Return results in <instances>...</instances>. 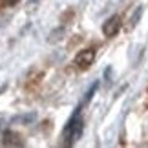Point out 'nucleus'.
<instances>
[{
  "label": "nucleus",
  "instance_id": "f257e3e1",
  "mask_svg": "<svg viewBox=\"0 0 148 148\" xmlns=\"http://www.w3.org/2000/svg\"><path fill=\"white\" fill-rule=\"evenodd\" d=\"M82 128H84V123L82 119L79 117V112H75L68 123V126L64 128V139H66V145H73L75 141L81 137L82 134Z\"/></svg>",
  "mask_w": 148,
  "mask_h": 148
},
{
  "label": "nucleus",
  "instance_id": "f03ea898",
  "mask_svg": "<svg viewBox=\"0 0 148 148\" xmlns=\"http://www.w3.org/2000/svg\"><path fill=\"white\" fill-rule=\"evenodd\" d=\"M93 60H95V49L86 48V49H81V51L75 55L73 64H75L79 70H88V68L93 64Z\"/></svg>",
  "mask_w": 148,
  "mask_h": 148
},
{
  "label": "nucleus",
  "instance_id": "7ed1b4c3",
  "mask_svg": "<svg viewBox=\"0 0 148 148\" xmlns=\"http://www.w3.org/2000/svg\"><path fill=\"white\" fill-rule=\"evenodd\" d=\"M121 16L119 15H112V16H108V18L104 20V24H102V33H104V37L108 38H112V37H115L119 29H121Z\"/></svg>",
  "mask_w": 148,
  "mask_h": 148
},
{
  "label": "nucleus",
  "instance_id": "20e7f679",
  "mask_svg": "<svg viewBox=\"0 0 148 148\" xmlns=\"http://www.w3.org/2000/svg\"><path fill=\"white\" fill-rule=\"evenodd\" d=\"M4 143L5 145H22V141H20V135L18 134H15V132H5L4 134Z\"/></svg>",
  "mask_w": 148,
  "mask_h": 148
},
{
  "label": "nucleus",
  "instance_id": "39448f33",
  "mask_svg": "<svg viewBox=\"0 0 148 148\" xmlns=\"http://www.w3.org/2000/svg\"><path fill=\"white\" fill-rule=\"evenodd\" d=\"M141 15H143V5H139L137 11L134 13V16L130 18V27H135V26H137V20H139V16H141Z\"/></svg>",
  "mask_w": 148,
  "mask_h": 148
},
{
  "label": "nucleus",
  "instance_id": "423d86ee",
  "mask_svg": "<svg viewBox=\"0 0 148 148\" xmlns=\"http://www.w3.org/2000/svg\"><path fill=\"white\" fill-rule=\"evenodd\" d=\"M60 33H64V29H62V27H59V29H55V31H51V35H49V42H57L59 40V35Z\"/></svg>",
  "mask_w": 148,
  "mask_h": 148
},
{
  "label": "nucleus",
  "instance_id": "0eeeda50",
  "mask_svg": "<svg viewBox=\"0 0 148 148\" xmlns=\"http://www.w3.org/2000/svg\"><path fill=\"white\" fill-rule=\"evenodd\" d=\"M18 0H0V5H4V8H9V5H15Z\"/></svg>",
  "mask_w": 148,
  "mask_h": 148
}]
</instances>
